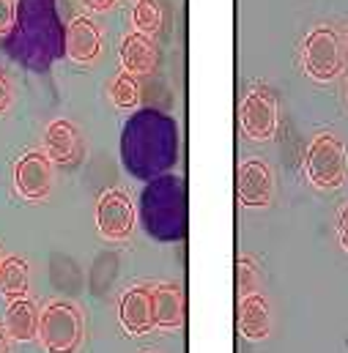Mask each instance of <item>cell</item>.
<instances>
[{"mask_svg": "<svg viewBox=\"0 0 348 353\" xmlns=\"http://www.w3.org/2000/svg\"><path fill=\"white\" fill-rule=\"evenodd\" d=\"M14 183L25 200H44L52 186V159L41 151H28L14 165Z\"/></svg>", "mask_w": 348, "mask_h": 353, "instance_id": "8992f818", "label": "cell"}, {"mask_svg": "<svg viewBox=\"0 0 348 353\" xmlns=\"http://www.w3.org/2000/svg\"><path fill=\"white\" fill-rule=\"evenodd\" d=\"M239 293L242 296H250L255 293V268L247 258L239 261Z\"/></svg>", "mask_w": 348, "mask_h": 353, "instance_id": "ac0fdd59", "label": "cell"}, {"mask_svg": "<svg viewBox=\"0 0 348 353\" xmlns=\"http://www.w3.org/2000/svg\"><path fill=\"white\" fill-rule=\"evenodd\" d=\"M302 66H304V74L313 77L316 83H329L343 72L340 39L332 28L318 25L307 33L302 47Z\"/></svg>", "mask_w": 348, "mask_h": 353, "instance_id": "3957f363", "label": "cell"}, {"mask_svg": "<svg viewBox=\"0 0 348 353\" xmlns=\"http://www.w3.org/2000/svg\"><path fill=\"white\" fill-rule=\"evenodd\" d=\"M39 340L47 353H75L83 340V315L69 301H52L39 315Z\"/></svg>", "mask_w": 348, "mask_h": 353, "instance_id": "7a4b0ae2", "label": "cell"}, {"mask_svg": "<svg viewBox=\"0 0 348 353\" xmlns=\"http://www.w3.org/2000/svg\"><path fill=\"white\" fill-rule=\"evenodd\" d=\"M96 228L107 241H126L135 230V205L126 192L110 189L96 203Z\"/></svg>", "mask_w": 348, "mask_h": 353, "instance_id": "277c9868", "label": "cell"}, {"mask_svg": "<svg viewBox=\"0 0 348 353\" xmlns=\"http://www.w3.org/2000/svg\"><path fill=\"white\" fill-rule=\"evenodd\" d=\"M0 293L8 299H19L28 293V263L22 258L0 261Z\"/></svg>", "mask_w": 348, "mask_h": 353, "instance_id": "9a60e30c", "label": "cell"}, {"mask_svg": "<svg viewBox=\"0 0 348 353\" xmlns=\"http://www.w3.org/2000/svg\"><path fill=\"white\" fill-rule=\"evenodd\" d=\"M44 151L52 162L58 165H69L77 159L80 154V137H77V129L69 123V121H52L44 132Z\"/></svg>", "mask_w": 348, "mask_h": 353, "instance_id": "8fae6325", "label": "cell"}, {"mask_svg": "<svg viewBox=\"0 0 348 353\" xmlns=\"http://www.w3.org/2000/svg\"><path fill=\"white\" fill-rule=\"evenodd\" d=\"M6 332L17 343H30L39 334V312L25 296L11 299L6 307Z\"/></svg>", "mask_w": 348, "mask_h": 353, "instance_id": "5bb4252c", "label": "cell"}, {"mask_svg": "<svg viewBox=\"0 0 348 353\" xmlns=\"http://www.w3.org/2000/svg\"><path fill=\"white\" fill-rule=\"evenodd\" d=\"M338 239H340V247L348 252V203L340 208V216H338Z\"/></svg>", "mask_w": 348, "mask_h": 353, "instance_id": "ffe728a7", "label": "cell"}, {"mask_svg": "<svg viewBox=\"0 0 348 353\" xmlns=\"http://www.w3.org/2000/svg\"><path fill=\"white\" fill-rule=\"evenodd\" d=\"M346 96H348V80H346Z\"/></svg>", "mask_w": 348, "mask_h": 353, "instance_id": "cb8c5ba5", "label": "cell"}, {"mask_svg": "<svg viewBox=\"0 0 348 353\" xmlns=\"http://www.w3.org/2000/svg\"><path fill=\"white\" fill-rule=\"evenodd\" d=\"M110 99H113V104L121 107V110L137 107V101H140V85H137L135 74L121 72V74L110 83Z\"/></svg>", "mask_w": 348, "mask_h": 353, "instance_id": "e0dca14e", "label": "cell"}, {"mask_svg": "<svg viewBox=\"0 0 348 353\" xmlns=\"http://www.w3.org/2000/svg\"><path fill=\"white\" fill-rule=\"evenodd\" d=\"M151 310L154 326L160 329H178L184 323V293L178 285H160L151 290Z\"/></svg>", "mask_w": 348, "mask_h": 353, "instance_id": "7c38bea8", "label": "cell"}, {"mask_svg": "<svg viewBox=\"0 0 348 353\" xmlns=\"http://www.w3.org/2000/svg\"><path fill=\"white\" fill-rule=\"evenodd\" d=\"M118 318L126 334L140 337L154 329V310H151V290L148 288H129L121 296Z\"/></svg>", "mask_w": 348, "mask_h": 353, "instance_id": "ba28073f", "label": "cell"}, {"mask_svg": "<svg viewBox=\"0 0 348 353\" xmlns=\"http://www.w3.org/2000/svg\"><path fill=\"white\" fill-rule=\"evenodd\" d=\"M102 52V28L90 17H75L66 28V55L75 63H93Z\"/></svg>", "mask_w": 348, "mask_h": 353, "instance_id": "9c48e42d", "label": "cell"}, {"mask_svg": "<svg viewBox=\"0 0 348 353\" xmlns=\"http://www.w3.org/2000/svg\"><path fill=\"white\" fill-rule=\"evenodd\" d=\"M0 353H8V345H6V340H3V334H0Z\"/></svg>", "mask_w": 348, "mask_h": 353, "instance_id": "603a6c76", "label": "cell"}, {"mask_svg": "<svg viewBox=\"0 0 348 353\" xmlns=\"http://www.w3.org/2000/svg\"><path fill=\"white\" fill-rule=\"evenodd\" d=\"M346 44H348V30H346Z\"/></svg>", "mask_w": 348, "mask_h": 353, "instance_id": "d4e9b609", "label": "cell"}, {"mask_svg": "<svg viewBox=\"0 0 348 353\" xmlns=\"http://www.w3.org/2000/svg\"><path fill=\"white\" fill-rule=\"evenodd\" d=\"M239 332L247 340H263L271 332V315H269V304L258 293L242 296L239 301Z\"/></svg>", "mask_w": 348, "mask_h": 353, "instance_id": "4fadbf2b", "label": "cell"}, {"mask_svg": "<svg viewBox=\"0 0 348 353\" xmlns=\"http://www.w3.org/2000/svg\"><path fill=\"white\" fill-rule=\"evenodd\" d=\"M271 192H274V181L271 170L261 159H247L239 165L236 173V194L244 205L250 208H263L271 203Z\"/></svg>", "mask_w": 348, "mask_h": 353, "instance_id": "52a82bcc", "label": "cell"}, {"mask_svg": "<svg viewBox=\"0 0 348 353\" xmlns=\"http://www.w3.org/2000/svg\"><path fill=\"white\" fill-rule=\"evenodd\" d=\"M90 11H107V8H113L118 0H83Z\"/></svg>", "mask_w": 348, "mask_h": 353, "instance_id": "7402d4cb", "label": "cell"}, {"mask_svg": "<svg viewBox=\"0 0 348 353\" xmlns=\"http://www.w3.org/2000/svg\"><path fill=\"white\" fill-rule=\"evenodd\" d=\"M304 173H307V181L318 189H340L348 176L346 143L335 134L313 137L304 157Z\"/></svg>", "mask_w": 348, "mask_h": 353, "instance_id": "6da1fadb", "label": "cell"}, {"mask_svg": "<svg viewBox=\"0 0 348 353\" xmlns=\"http://www.w3.org/2000/svg\"><path fill=\"white\" fill-rule=\"evenodd\" d=\"M8 104H11V85H8L6 74L0 72V112L8 110Z\"/></svg>", "mask_w": 348, "mask_h": 353, "instance_id": "44dd1931", "label": "cell"}, {"mask_svg": "<svg viewBox=\"0 0 348 353\" xmlns=\"http://www.w3.org/2000/svg\"><path fill=\"white\" fill-rule=\"evenodd\" d=\"M121 66H124V72H129L135 77L151 74L154 66H157V47L151 41V36L137 33V30L124 36V41H121Z\"/></svg>", "mask_w": 348, "mask_h": 353, "instance_id": "30bf717a", "label": "cell"}, {"mask_svg": "<svg viewBox=\"0 0 348 353\" xmlns=\"http://www.w3.org/2000/svg\"><path fill=\"white\" fill-rule=\"evenodd\" d=\"M162 6L157 0H137V6L132 8V25L137 33H146V36H154L162 30Z\"/></svg>", "mask_w": 348, "mask_h": 353, "instance_id": "2e32d148", "label": "cell"}, {"mask_svg": "<svg viewBox=\"0 0 348 353\" xmlns=\"http://www.w3.org/2000/svg\"><path fill=\"white\" fill-rule=\"evenodd\" d=\"M14 19H17V6H14V0H0V36L14 28Z\"/></svg>", "mask_w": 348, "mask_h": 353, "instance_id": "d6986e66", "label": "cell"}, {"mask_svg": "<svg viewBox=\"0 0 348 353\" xmlns=\"http://www.w3.org/2000/svg\"><path fill=\"white\" fill-rule=\"evenodd\" d=\"M242 129L250 140H269L277 129V99L266 88H253L242 101Z\"/></svg>", "mask_w": 348, "mask_h": 353, "instance_id": "5b68a950", "label": "cell"}]
</instances>
